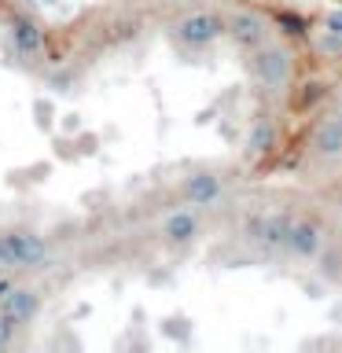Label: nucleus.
<instances>
[{
  "label": "nucleus",
  "mask_w": 342,
  "mask_h": 353,
  "mask_svg": "<svg viewBox=\"0 0 342 353\" xmlns=\"http://www.w3.org/2000/svg\"><path fill=\"white\" fill-rule=\"evenodd\" d=\"M250 70L269 92H283L291 85V52L265 41L258 48H250Z\"/></svg>",
  "instance_id": "f257e3e1"
},
{
  "label": "nucleus",
  "mask_w": 342,
  "mask_h": 353,
  "mask_svg": "<svg viewBox=\"0 0 342 353\" xmlns=\"http://www.w3.org/2000/svg\"><path fill=\"white\" fill-rule=\"evenodd\" d=\"M173 37L188 44V48H206V44L225 37V19L217 11H192V15H184L173 26Z\"/></svg>",
  "instance_id": "f03ea898"
},
{
  "label": "nucleus",
  "mask_w": 342,
  "mask_h": 353,
  "mask_svg": "<svg viewBox=\"0 0 342 353\" xmlns=\"http://www.w3.org/2000/svg\"><path fill=\"white\" fill-rule=\"evenodd\" d=\"M8 247H11V258H15V269H41L44 261H48V243L44 236L30 228H11L4 232Z\"/></svg>",
  "instance_id": "7ed1b4c3"
},
{
  "label": "nucleus",
  "mask_w": 342,
  "mask_h": 353,
  "mask_svg": "<svg viewBox=\"0 0 342 353\" xmlns=\"http://www.w3.org/2000/svg\"><path fill=\"white\" fill-rule=\"evenodd\" d=\"M0 313H4L15 327L30 324V320H37V313H41V291H33V287H8V294L0 298Z\"/></svg>",
  "instance_id": "20e7f679"
},
{
  "label": "nucleus",
  "mask_w": 342,
  "mask_h": 353,
  "mask_svg": "<svg viewBox=\"0 0 342 353\" xmlns=\"http://www.w3.org/2000/svg\"><path fill=\"white\" fill-rule=\"evenodd\" d=\"M225 33L239 44V48H258V44H265V37H269L265 19L254 15V11H236V15L225 22Z\"/></svg>",
  "instance_id": "39448f33"
},
{
  "label": "nucleus",
  "mask_w": 342,
  "mask_h": 353,
  "mask_svg": "<svg viewBox=\"0 0 342 353\" xmlns=\"http://www.w3.org/2000/svg\"><path fill=\"white\" fill-rule=\"evenodd\" d=\"M287 250L302 261H316L324 254V232H320L316 221H294L291 239H287Z\"/></svg>",
  "instance_id": "423d86ee"
},
{
  "label": "nucleus",
  "mask_w": 342,
  "mask_h": 353,
  "mask_svg": "<svg viewBox=\"0 0 342 353\" xmlns=\"http://www.w3.org/2000/svg\"><path fill=\"white\" fill-rule=\"evenodd\" d=\"M184 199H188V206H214V203H221V195H225V184H221V176H214V173H192L184 181Z\"/></svg>",
  "instance_id": "0eeeda50"
},
{
  "label": "nucleus",
  "mask_w": 342,
  "mask_h": 353,
  "mask_svg": "<svg viewBox=\"0 0 342 353\" xmlns=\"http://www.w3.org/2000/svg\"><path fill=\"white\" fill-rule=\"evenodd\" d=\"M11 44H15V52L22 55V59H37V55L44 52V30L33 19L19 15L15 22H11Z\"/></svg>",
  "instance_id": "6e6552de"
},
{
  "label": "nucleus",
  "mask_w": 342,
  "mask_h": 353,
  "mask_svg": "<svg viewBox=\"0 0 342 353\" xmlns=\"http://www.w3.org/2000/svg\"><path fill=\"white\" fill-rule=\"evenodd\" d=\"M195 236H199V217L192 210H173V214L162 221V239L170 243V247H188Z\"/></svg>",
  "instance_id": "1a4fd4ad"
},
{
  "label": "nucleus",
  "mask_w": 342,
  "mask_h": 353,
  "mask_svg": "<svg viewBox=\"0 0 342 353\" xmlns=\"http://www.w3.org/2000/svg\"><path fill=\"white\" fill-rule=\"evenodd\" d=\"M291 228H294V217L291 214H265L261 221V239L269 250H287V239H291Z\"/></svg>",
  "instance_id": "9d476101"
},
{
  "label": "nucleus",
  "mask_w": 342,
  "mask_h": 353,
  "mask_svg": "<svg viewBox=\"0 0 342 353\" xmlns=\"http://www.w3.org/2000/svg\"><path fill=\"white\" fill-rule=\"evenodd\" d=\"M313 154L316 159H339L342 154V125L339 121H324L313 137Z\"/></svg>",
  "instance_id": "9b49d317"
},
{
  "label": "nucleus",
  "mask_w": 342,
  "mask_h": 353,
  "mask_svg": "<svg viewBox=\"0 0 342 353\" xmlns=\"http://www.w3.org/2000/svg\"><path fill=\"white\" fill-rule=\"evenodd\" d=\"M247 143H250V151H258V154L272 151L276 148V125H272V118H258V121H254L250 132H247Z\"/></svg>",
  "instance_id": "f8f14e48"
},
{
  "label": "nucleus",
  "mask_w": 342,
  "mask_h": 353,
  "mask_svg": "<svg viewBox=\"0 0 342 353\" xmlns=\"http://www.w3.org/2000/svg\"><path fill=\"white\" fill-rule=\"evenodd\" d=\"M11 339H15V324H11V320L0 313V353L11 346Z\"/></svg>",
  "instance_id": "ddd939ff"
},
{
  "label": "nucleus",
  "mask_w": 342,
  "mask_h": 353,
  "mask_svg": "<svg viewBox=\"0 0 342 353\" xmlns=\"http://www.w3.org/2000/svg\"><path fill=\"white\" fill-rule=\"evenodd\" d=\"M280 26H287V33H305V19L291 15V11H283L280 15Z\"/></svg>",
  "instance_id": "4468645a"
},
{
  "label": "nucleus",
  "mask_w": 342,
  "mask_h": 353,
  "mask_svg": "<svg viewBox=\"0 0 342 353\" xmlns=\"http://www.w3.org/2000/svg\"><path fill=\"white\" fill-rule=\"evenodd\" d=\"M37 125L41 129L52 125V103H48V99H37Z\"/></svg>",
  "instance_id": "2eb2a0df"
},
{
  "label": "nucleus",
  "mask_w": 342,
  "mask_h": 353,
  "mask_svg": "<svg viewBox=\"0 0 342 353\" xmlns=\"http://www.w3.org/2000/svg\"><path fill=\"white\" fill-rule=\"evenodd\" d=\"M324 30L335 33V37H342V11H331V15L324 19Z\"/></svg>",
  "instance_id": "dca6fc26"
},
{
  "label": "nucleus",
  "mask_w": 342,
  "mask_h": 353,
  "mask_svg": "<svg viewBox=\"0 0 342 353\" xmlns=\"http://www.w3.org/2000/svg\"><path fill=\"white\" fill-rule=\"evenodd\" d=\"M0 269H15V258H11V247L4 236H0Z\"/></svg>",
  "instance_id": "f3484780"
},
{
  "label": "nucleus",
  "mask_w": 342,
  "mask_h": 353,
  "mask_svg": "<svg viewBox=\"0 0 342 353\" xmlns=\"http://www.w3.org/2000/svg\"><path fill=\"white\" fill-rule=\"evenodd\" d=\"M77 151H88V154H92V151H96V137H81V140H77Z\"/></svg>",
  "instance_id": "a211bd4d"
},
{
  "label": "nucleus",
  "mask_w": 342,
  "mask_h": 353,
  "mask_svg": "<svg viewBox=\"0 0 342 353\" xmlns=\"http://www.w3.org/2000/svg\"><path fill=\"white\" fill-rule=\"evenodd\" d=\"M8 287H11L8 280H0V298H4V294H8Z\"/></svg>",
  "instance_id": "6ab92c4d"
},
{
  "label": "nucleus",
  "mask_w": 342,
  "mask_h": 353,
  "mask_svg": "<svg viewBox=\"0 0 342 353\" xmlns=\"http://www.w3.org/2000/svg\"><path fill=\"white\" fill-rule=\"evenodd\" d=\"M335 121H339V125H342V107H339V114H335Z\"/></svg>",
  "instance_id": "aec40b11"
}]
</instances>
